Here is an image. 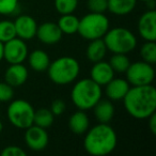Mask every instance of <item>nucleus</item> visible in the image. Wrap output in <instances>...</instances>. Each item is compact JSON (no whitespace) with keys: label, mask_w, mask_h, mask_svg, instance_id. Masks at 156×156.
I'll return each mask as SVG.
<instances>
[{"label":"nucleus","mask_w":156,"mask_h":156,"mask_svg":"<svg viewBox=\"0 0 156 156\" xmlns=\"http://www.w3.org/2000/svg\"><path fill=\"white\" fill-rule=\"evenodd\" d=\"M28 63L33 71L37 73L46 72L50 64V58L46 51L42 49H35L27 57Z\"/></svg>","instance_id":"19"},{"label":"nucleus","mask_w":156,"mask_h":156,"mask_svg":"<svg viewBox=\"0 0 156 156\" xmlns=\"http://www.w3.org/2000/svg\"><path fill=\"white\" fill-rule=\"evenodd\" d=\"M140 1H142V2H147V1H149V0H140Z\"/></svg>","instance_id":"36"},{"label":"nucleus","mask_w":156,"mask_h":156,"mask_svg":"<svg viewBox=\"0 0 156 156\" xmlns=\"http://www.w3.org/2000/svg\"><path fill=\"white\" fill-rule=\"evenodd\" d=\"M107 11L118 16L127 15L136 8L137 0H107Z\"/></svg>","instance_id":"20"},{"label":"nucleus","mask_w":156,"mask_h":156,"mask_svg":"<svg viewBox=\"0 0 156 156\" xmlns=\"http://www.w3.org/2000/svg\"><path fill=\"white\" fill-rule=\"evenodd\" d=\"M28 69L23 63L10 64L5 74V83H8L13 88L23 86L28 79Z\"/></svg>","instance_id":"16"},{"label":"nucleus","mask_w":156,"mask_h":156,"mask_svg":"<svg viewBox=\"0 0 156 156\" xmlns=\"http://www.w3.org/2000/svg\"><path fill=\"white\" fill-rule=\"evenodd\" d=\"M107 50L112 54H125L133 51L137 46V39L130 30L123 27L108 29L103 37Z\"/></svg>","instance_id":"5"},{"label":"nucleus","mask_w":156,"mask_h":156,"mask_svg":"<svg viewBox=\"0 0 156 156\" xmlns=\"http://www.w3.org/2000/svg\"><path fill=\"white\" fill-rule=\"evenodd\" d=\"M62 35L63 33L58 27V25L55 23L47 22L37 26L35 37L45 45H54L61 41Z\"/></svg>","instance_id":"12"},{"label":"nucleus","mask_w":156,"mask_h":156,"mask_svg":"<svg viewBox=\"0 0 156 156\" xmlns=\"http://www.w3.org/2000/svg\"><path fill=\"white\" fill-rule=\"evenodd\" d=\"M71 98L76 108L85 111L89 110L102 98V87L91 78H83L74 85Z\"/></svg>","instance_id":"3"},{"label":"nucleus","mask_w":156,"mask_h":156,"mask_svg":"<svg viewBox=\"0 0 156 156\" xmlns=\"http://www.w3.org/2000/svg\"><path fill=\"white\" fill-rule=\"evenodd\" d=\"M87 7L92 13H105L107 11V0H87Z\"/></svg>","instance_id":"29"},{"label":"nucleus","mask_w":156,"mask_h":156,"mask_svg":"<svg viewBox=\"0 0 156 156\" xmlns=\"http://www.w3.org/2000/svg\"><path fill=\"white\" fill-rule=\"evenodd\" d=\"M3 60V43L0 42V62Z\"/></svg>","instance_id":"34"},{"label":"nucleus","mask_w":156,"mask_h":156,"mask_svg":"<svg viewBox=\"0 0 156 156\" xmlns=\"http://www.w3.org/2000/svg\"><path fill=\"white\" fill-rule=\"evenodd\" d=\"M113 77H115V72L109 62L101 60L98 62L93 63V66L90 71V78L101 87L108 83Z\"/></svg>","instance_id":"14"},{"label":"nucleus","mask_w":156,"mask_h":156,"mask_svg":"<svg viewBox=\"0 0 156 156\" xmlns=\"http://www.w3.org/2000/svg\"><path fill=\"white\" fill-rule=\"evenodd\" d=\"M107 51L108 50L104 43V40L96 39L90 41L87 50H86V55H87L88 60L91 61L92 63H95L101 60H104Z\"/></svg>","instance_id":"21"},{"label":"nucleus","mask_w":156,"mask_h":156,"mask_svg":"<svg viewBox=\"0 0 156 156\" xmlns=\"http://www.w3.org/2000/svg\"><path fill=\"white\" fill-rule=\"evenodd\" d=\"M16 37L14 22L11 20H1L0 22V42L5 43Z\"/></svg>","instance_id":"26"},{"label":"nucleus","mask_w":156,"mask_h":156,"mask_svg":"<svg viewBox=\"0 0 156 156\" xmlns=\"http://www.w3.org/2000/svg\"><path fill=\"white\" fill-rule=\"evenodd\" d=\"M109 64L115 73H125L130 64V60L125 54H113L110 57Z\"/></svg>","instance_id":"24"},{"label":"nucleus","mask_w":156,"mask_h":156,"mask_svg":"<svg viewBox=\"0 0 156 156\" xmlns=\"http://www.w3.org/2000/svg\"><path fill=\"white\" fill-rule=\"evenodd\" d=\"M147 121H149V128L152 132V134L155 135L156 134V115L155 112L152 113L149 118H147Z\"/></svg>","instance_id":"33"},{"label":"nucleus","mask_w":156,"mask_h":156,"mask_svg":"<svg viewBox=\"0 0 156 156\" xmlns=\"http://www.w3.org/2000/svg\"><path fill=\"white\" fill-rule=\"evenodd\" d=\"M140 56L142 61L154 65L156 63V44L155 41H145L140 48Z\"/></svg>","instance_id":"25"},{"label":"nucleus","mask_w":156,"mask_h":156,"mask_svg":"<svg viewBox=\"0 0 156 156\" xmlns=\"http://www.w3.org/2000/svg\"><path fill=\"white\" fill-rule=\"evenodd\" d=\"M66 109V105L62 100H55L50 105V111L52 112V115H61Z\"/></svg>","instance_id":"32"},{"label":"nucleus","mask_w":156,"mask_h":156,"mask_svg":"<svg viewBox=\"0 0 156 156\" xmlns=\"http://www.w3.org/2000/svg\"><path fill=\"white\" fill-rule=\"evenodd\" d=\"M92 109H93L94 117L98 121V123L109 124V122L112 120L115 115V106L112 104V101L110 100L101 98Z\"/></svg>","instance_id":"17"},{"label":"nucleus","mask_w":156,"mask_h":156,"mask_svg":"<svg viewBox=\"0 0 156 156\" xmlns=\"http://www.w3.org/2000/svg\"><path fill=\"white\" fill-rule=\"evenodd\" d=\"M57 25L60 28V30L62 31L63 34H74V33H77L79 18L74 15L73 13L63 14L59 18Z\"/></svg>","instance_id":"22"},{"label":"nucleus","mask_w":156,"mask_h":156,"mask_svg":"<svg viewBox=\"0 0 156 156\" xmlns=\"http://www.w3.org/2000/svg\"><path fill=\"white\" fill-rule=\"evenodd\" d=\"M125 110L138 120H145L156 111V90L152 85L132 86L123 100Z\"/></svg>","instance_id":"1"},{"label":"nucleus","mask_w":156,"mask_h":156,"mask_svg":"<svg viewBox=\"0 0 156 156\" xmlns=\"http://www.w3.org/2000/svg\"><path fill=\"white\" fill-rule=\"evenodd\" d=\"M105 93L108 100L117 102V101H122L126 93L128 92L130 88V85L126 79L122 78H115L113 77L108 83L105 85Z\"/></svg>","instance_id":"15"},{"label":"nucleus","mask_w":156,"mask_h":156,"mask_svg":"<svg viewBox=\"0 0 156 156\" xmlns=\"http://www.w3.org/2000/svg\"><path fill=\"white\" fill-rule=\"evenodd\" d=\"M14 88L8 83H0V102L7 103L13 98Z\"/></svg>","instance_id":"30"},{"label":"nucleus","mask_w":156,"mask_h":156,"mask_svg":"<svg viewBox=\"0 0 156 156\" xmlns=\"http://www.w3.org/2000/svg\"><path fill=\"white\" fill-rule=\"evenodd\" d=\"M118 137L115 129L109 124L98 123L86 132L83 147L92 156L109 155L115 149Z\"/></svg>","instance_id":"2"},{"label":"nucleus","mask_w":156,"mask_h":156,"mask_svg":"<svg viewBox=\"0 0 156 156\" xmlns=\"http://www.w3.org/2000/svg\"><path fill=\"white\" fill-rule=\"evenodd\" d=\"M28 46L26 42L20 37L14 39L3 43V59L9 64L14 63H23L28 57Z\"/></svg>","instance_id":"9"},{"label":"nucleus","mask_w":156,"mask_h":156,"mask_svg":"<svg viewBox=\"0 0 156 156\" xmlns=\"http://www.w3.org/2000/svg\"><path fill=\"white\" fill-rule=\"evenodd\" d=\"M16 37L24 41H29L35 37L37 24L35 20L30 15H20L14 22Z\"/></svg>","instance_id":"13"},{"label":"nucleus","mask_w":156,"mask_h":156,"mask_svg":"<svg viewBox=\"0 0 156 156\" xmlns=\"http://www.w3.org/2000/svg\"><path fill=\"white\" fill-rule=\"evenodd\" d=\"M2 129H3V124L1 123V122H0V133L2 132Z\"/></svg>","instance_id":"35"},{"label":"nucleus","mask_w":156,"mask_h":156,"mask_svg":"<svg viewBox=\"0 0 156 156\" xmlns=\"http://www.w3.org/2000/svg\"><path fill=\"white\" fill-rule=\"evenodd\" d=\"M90 126V120L85 110L78 109L76 112L69 117V127L72 133L76 135L86 134Z\"/></svg>","instance_id":"18"},{"label":"nucleus","mask_w":156,"mask_h":156,"mask_svg":"<svg viewBox=\"0 0 156 156\" xmlns=\"http://www.w3.org/2000/svg\"><path fill=\"white\" fill-rule=\"evenodd\" d=\"M77 5L78 0H55V8L61 15L74 13Z\"/></svg>","instance_id":"27"},{"label":"nucleus","mask_w":156,"mask_h":156,"mask_svg":"<svg viewBox=\"0 0 156 156\" xmlns=\"http://www.w3.org/2000/svg\"><path fill=\"white\" fill-rule=\"evenodd\" d=\"M24 139L27 147L35 152L45 150L49 142V137L45 128L40 127L34 124L25 129Z\"/></svg>","instance_id":"10"},{"label":"nucleus","mask_w":156,"mask_h":156,"mask_svg":"<svg viewBox=\"0 0 156 156\" xmlns=\"http://www.w3.org/2000/svg\"><path fill=\"white\" fill-rule=\"evenodd\" d=\"M49 79L59 86H65L74 83L80 73L79 62L73 57L64 56L56 59L47 69Z\"/></svg>","instance_id":"4"},{"label":"nucleus","mask_w":156,"mask_h":156,"mask_svg":"<svg viewBox=\"0 0 156 156\" xmlns=\"http://www.w3.org/2000/svg\"><path fill=\"white\" fill-rule=\"evenodd\" d=\"M138 32L145 41H156V12L149 10L138 20Z\"/></svg>","instance_id":"11"},{"label":"nucleus","mask_w":156,"mask_h":156,"mask_svg":"<svg viewBox=\"0 0 156 156\" xmlns=\"http://www.w3.org/2000/svg\"><path fill=\"white\" fill-rule=\"evenodd\" d=\"M26 151L17 145H9L1 151V156H26Z\"/></svg>","instance_id":"31"},{"label":"nucleus","mask_w":156,"mask_h":156,"mask_svg":"<svg viewBox=\"0 0 156 156\" xmlns=\"http://www.w3.org/2000/svg\"><path fill=\"white\" fill-rule=\"evenodd\" d=\"M126 80L130 86L152 85L155 78V71L152 64L144 61L130 63L125 72Z\"/></svg>","instance_id":"8"},{"label":"nucleus","mask_w":156,"mask_h":156,"mask_svg":"<svg viewBox=\"0 0 156 156\" xmlns=\"http://www.w3.org/2000/svg\"><path fill=\"white\" fill-rule=\"evenodd\" d=\"M109 29V20L105 13H88L79 20L77 33L83 39L92 41L103 39Z\"/></svg>","instance_id":"6"},{"label":"nucleus","mask_w":156,"mask_h":156,"mask_svg":"<svg viewBox=\"0 0 156 156\" xmlns=\"http://www.w3.org/2000/svg\"><path fill=\"white\" fill-rule=\"evenodd\" d=\"M34 108L25 100H15L11 102L7 109L8 120L20 129H26L33 124Z\"/></svg>","instance_id":"7"},{"label":"nucleus","mask_w":156,"mask_h":156,"mask_svg":"<svg viewBox=\"0 0 156 156\" xmlns=\"http://www.w3.org/2000/svg\"><path fill=\"white\" fill-rule=\"evenodd\" d=\"M55 115L50 111V109L41 108L39 110L34 111V117H33V124L40 127L48 128L54 124Z\"/></svg>","instance_id":"23"},{"label":"nucleus","mask_w":156,"mask_h":156,"mask_svg":"<svg viewBox=\"0 0 156 156\" xmlns=\"http://www.w3.org/2000/svg\"><path fill=\"white\" fill-rule=\"evenodd\" d=\"M20 9L18 0H0V15H13Z\"/></svg>","instance_id":"28"}]
</instances>
